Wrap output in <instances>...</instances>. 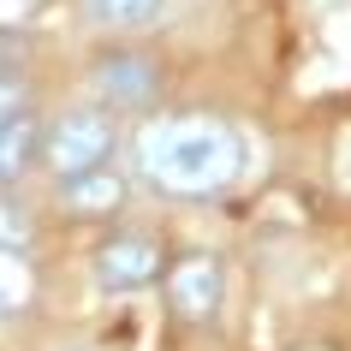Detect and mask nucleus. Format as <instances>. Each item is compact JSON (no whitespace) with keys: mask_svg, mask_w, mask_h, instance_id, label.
Here are the masks:
<instances>
[{"mask_svg":"<svg viewBox=\"0 0 351 351\" xmlns=\"http://www.w3.org/2000/svg\"><path fill=\"white\" fill-rule=\"evenodd\" d=\"M19 101H24V72H19V60L0 54V119H12Z\"/></svg>","mask_w":351,"mask_h":351,"instance_id":"obj_11","label":"nucleus"},{"mask_svg":"<svg viewBox=\"0 0 351 351\" xmlns=\"http://www.w3.org/2000/svg\"><path fill=\"white\" fill-rule=\"evenodd\" d=\"M30 155H36V125L24 113L0 119V185H12L24 167H30Z\"/></svg>","mask_w":351,"mask_h":351,"instance_id":"obj_8","label":"nucleus"},{"mask_svg":"<svg viewBox=\"0 0 351 351\" xmlns=\"http://www.w3.org/2000/svg\"><path fill=\"white\" fill-rule=\"evenodd\" d=\"M167 304L179 322H208L221 310V262L215 256H179L167 268Z\"/></svg>","mask_w":351,"mask_h":351,"instance_id":"obj_4","label":"nucleus"},{"mask_svg":"<svg viewBox=\"0 0 351 351\" xmlns=\"http://www.w3.org/2000/svg\"><path fill=\"white\" fill-rule=\"evenodd\" d=\"M48 167H54L60 179H77V173H90L113 155V119L101 108H72L60 113L54 131H48V143H42Z\"/></svg>","mask_w":351,"mask_h":351,"instance_id":"obj_2","label":"nucleus"},{"mask_svg":"<svg viewBox=\"0 0 351 351\" xmlns=\"http://www.w3.org/2000/svg\"><path fill=\"white\" fill-rule=\"evenodd\" d=\"M0 244H12V250L30 244V208H19L12 197H0Z\"/></svg>","mask_w":351,"mask_h":351,"instance_id":"obj_10","label":"nucleus"},{"mask_svg":"<svg viewBox=\"0 0 351 351\" xmlns=\"http://www.w3.org/2000/svg\"><path fill=\"white\" fill-rule=\"evenodd\" d=\"M60 197H66V208L72 215H113V208L125 203V185H119V173H113L108 161L90 167V173H77V179H60Z\"/></svg>","mask_w":351,"mask_h":351,"instance_id":"obj_6","label":"nucleus"},{"mask_svg":"<svg viewBox=\"0 0 351 351\" xmlns=\"http://www.w3.org/2000/svg\"><path fill=\"white\" fill-rule=\"evenodd\" d=\"M90 268H95V286L101 292H137V286H149V280L161 274V250L143 232H119V239L95 244Z\"/></svg>","mask_w":351,"mask_h":351,"instance_id":"obj_3","label":"nucleus"},{"mask_svg":"<svg viewBox=\"0 0 351 351\" xmlns=\"http://www.w3.org/2000/svg\"><path fill=\"white\" fill-rule=\"evenodd\" d=\"M244 167L239 131L215 113H167L137 137V173L167 197H221Z\"/></svg>","mask_w":351,"mask_h":351,"instance_id":"obj_1","label":"nucleus"},{"mask_svg":"<svg viewBox=\"0 0 351 351\" xmlns=\"http://www.w3.org/2000/svg\"><path fill=\"white\" fill-rule=\"evenodd\" d=\"M167 0H84V12H90L101 30H143V24L161 19Z\"/></svg>","mask_w":351,"mask_h":351,"instance_id":"obj_9","label":"nucleus"},{"mask_svg":"<svg viewBox=\"0 0 351 351\" xmlns=\"http://www.w3.org/2000/svg\"><path fill=\"white\" fill-rule=\"evenodd\" d=\"M30 298H36V268L24 262V250L0 244V315L30 310Z\"/></svg>","mask_w":351,"mask_h":351,"instance_id":"obj_7","label":"nucleus"},{"mask_svg":"<svg viewBox=\"0 0 351 351\" xmlns=\"http://www.w3.org/2000/svg\"><path fill=\"white\" fill-rule=\"evenodd\" d=\"M155 66L137 54H108V60H95V90L108 95V101H125V108H143L149 95H155Z\"/></svg>","mask_w":351,"mask_h":351,"instance_id":"obj_5","label":"nucleus"}]
</instances>
